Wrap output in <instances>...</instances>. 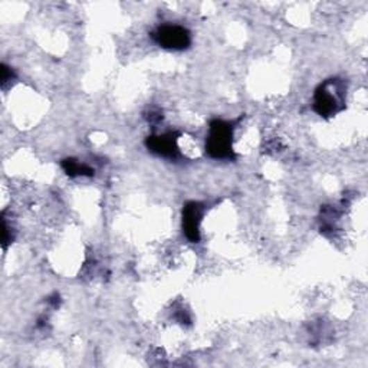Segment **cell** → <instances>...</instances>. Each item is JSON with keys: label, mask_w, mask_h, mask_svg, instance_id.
Returning a JSON list of instances; mask_svg holds the SVG:
<instances>
[{"label": "cell", "mask_w": 368, "mask_h": 368, "mask_svg": "<svg viewBox=\"0 0 368 368\" xmlns=\"http://www.w3.org/2000/svg\"><path fill=\"white\" fill-rule=\"evenodd\" d=\"M65 170L71 176H83V174H91L92 173L91 169H88L85 166H81L79 162H76L74 160L65 161Z\"/></svg>", "instance_id": "obj_6"}, {"label": "cell", "mask_w": 368, "mask_h": 368, "mask_svg": "<svg viewBox=\"0 0 368 368\" xmlns=\"http://www.w3.org/2000/svg\"><path fill=\"white\" fill-rule=\"evenodd\" d=\"M158 45L166 49L181 51L190 45V33L178 25H162L154 35Z\"/></svg>", "instance_id": "obj_2"}, {"label": "cell", "mask_w": 368, "mask_h": 368, "mask_svg": "<svg viewBox=\"0 0 368 368\" xmlns=\"http://www.w3.org/2000/svg\"><path fill=\"white\" fill-rule=\"evenodd\" d=\"M201 220V208L199 203H190L187 204V208L184 209V216H183V228L186 232V236L192 242L199 240V224Z\"/></svg>", "instance_id": "obj_4"}, {"label": "cell", "mask_w": 368, "mask_h": 368, "mask_svg": "<svg viewBox=\"0 0 368 368\" xmlns=\"http://www.w3.org/2000/svg\"><path fill=\"white\" fill-rule=\"evenodd\" d=\"M149 147L151 149V151L165 157H174V154L177 153L176 142L172 135L151 137L149 140Z\"/></svg>", "instance_id": "obj_5"}, {"label": "cell", "mask_w": 368, "mask_h": 368, "mask_svg": "<svg viewBox=\"0 0 368 368\" xmlns=\"http://www.w3.org/2000/svg\"><path fill=\"white\" fill-rule=\"evenodd\" d=\"M341 104V95L337 88H331V84L321 85L315 94V110L319 115H333L338 111Z\"/></svg>", "instance_id": "obj_3"}, {"label": "cell", "mask_w": 368, "mask_h": 368, "mask_svg": "<svg viewBox=\"0 0 368 368\" xmlns=\"http://www.w3.org/2000/svg\"><path fill=\"white\" fill-rule=\"evenodd\" d=\"M209 154L215 158L232 157V126L223 121L212 122L206 146Z\"/></svg>", "instance_id": "obj_1"}]
</instances>
